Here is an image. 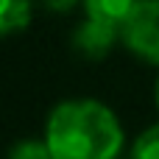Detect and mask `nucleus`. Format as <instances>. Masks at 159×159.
<instances>
[{
  "mask_svg": "<svg viewBox=\"0 0 159 159\" xmlns=\"http://www.w3.org/2000/svg\"><path fill=\"white\" fill-rule=\"evenodd\" d=\"M123 140L117 115L95 98L61 101L45 123L53 159H117Z\"/></svg>",
  "mask_w": 159,
  "mask_h": 159,
  "instance_id": "nucleus-1",
  "label": "nucleus"
},
{
  "mask_svg": "<svg viewBox=\"0 0 159 159\" xmlns=\"http://www.w3.org/2000/svg\"><path fill=\"white\" fill-rule=\"evenodd\" d=\"M120 42L145 64L159 67V0H137L120 25Z\"/></svg>",
  "mask_w": 159,
  "mask_h": 159,
  "instance_id": "nucleus-2",
  "label": "nucleus"
},
{
  "mask_svg": "<svg viewBox=\"0 0 159 159\" xmlns=\"http://www.w3.org/2000/svg\"><path fill=\"white\" fill-rule=\"evenodd\" d=\"M117 39H120V28H117V25L92 20V17H87V20L75 28V34H73L75 50H78L84 59H89V61L103 59V56L112 50V45H115Z\"/></svg>",
  "mask_w": 159,
  "mask_h": 159,
  "instance_id": "nucleus-3",
  "label": "nucleus"
},
{
  "mask_svg": "<svg viewBox=\"0 0 159 159\" xmlns=\"http://www.w3.org/2000/svg\"><path fill=\"white\" fill-rule=\"evenodd\" d=\"M34 20L31 0H0V34H22Z\"/></svg>",
  "mask_w": 159,
  "mask_h": 159,
  "instance_id": "nucleus-4",
  "label": "nucleus"
},
{
  "mask_svg": "<svg viewBox=\"0 0 159 159\" xmlns=\"http://www.w3.org/2000/svg\"><path fill=\"white\" fill-rule=\"evenodd\" d=\"M84 3V11L87 17L92 20H101V22H109V25H123V20L129 17V11L134 8L137 0H81Z\"/></svg>",
  "mask_w": 159,
  "mask_h": 159,
  "instance_id": "nucleus-5",
  "label": "nucleus"
},
{
  "mask_svg": "<svg viewBox=\"0 0 159 159\" xmlns=\"http://www.w3.org/2000/svg\"><path fill=\"white\" fill-rule=\"evenodd\" d=\"M131 159H159V123L137 134L131 145Z\"/></svg>",
  "mask_w": 159,
  "mask_h": 159,
  "instance_id": "nucleus-6",
  "label": "nucleus"
},
{
  "mask_svg": "<svg viewBox=\"0 0 159 159\" xmlns=\"http://www.w3.org/2000/svg\"><path fill=\"white\" fill-rule=\"evenodd\" d=\"M8 159H53V154H50V145L45 140L28 137V140H20V143L11 145Z\"/></svg>",
  "mask_w": 159,
  "mask_h": 159,
  "instance_id": "nucleus-7",
  "label": "nucleus"
},
{
  "mask_svg": "<svg viewBox=\"0 0 159 159\" xmlns=\"http://www.w3.org/2000/svg\"><path fill=\"white\" fill-rule=\"evenodd\" d=\"M45 3V8H50V11H56V14H64V11H70L73 6H78L81 0H42Z\"/></svg>",
  "mask_w": 159,
  "mask_h": 159,
  "instance_id": "nucleus-8",
  "label": "nucleus"
},
{
  "mask_svg": "<svg viewBox=\"0 0 159 159\" xmlns=\"http://www.w3.org/2000/svg\"><path fill=\"white\" fill-rule=\"evenodd\" d=\"M157 106H159V81H157Z\"/></svg>",
  "mask_w": 159,
  "mask_h": 159,
  "instance_id": "nucleus-9",
  "label": "nucleus"
}]
</instances>
